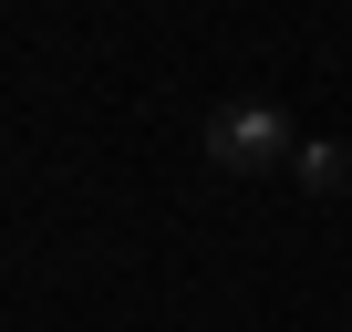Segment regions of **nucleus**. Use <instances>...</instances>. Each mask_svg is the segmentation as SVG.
<instances>
[{
	"label": "nucleus",
	"instance_id": "1",
	"mask_svg": "<svg viewBox=\"0 0 352 332\" xmlns=\"http://www.w3.org/2000/svg\"><path fill=\"white\" fill-rule=\"evenodd\" d=\"M290 156H300V135L280 104H218L208 114V166H228V177H270Z\"/></svg>",
	"mask_w": 352,
	"mask_h": 332
},
{
	"label": "nucleus",
	"instance_id": "2",
	"mask_svg": "<svg viewBox=\"0 0 352 332\" xmlns=\"http://www.w3.org/2000/svg\"><path fill=\"white\" fill-rule=\"evenodd\" d=\"M290 177H300L311 198H331V187L352 177V156H342V145H300V156H290Z\"/></svg>",
	"mask_w": 352,
	"mask_h": 332
}]
</instances>
